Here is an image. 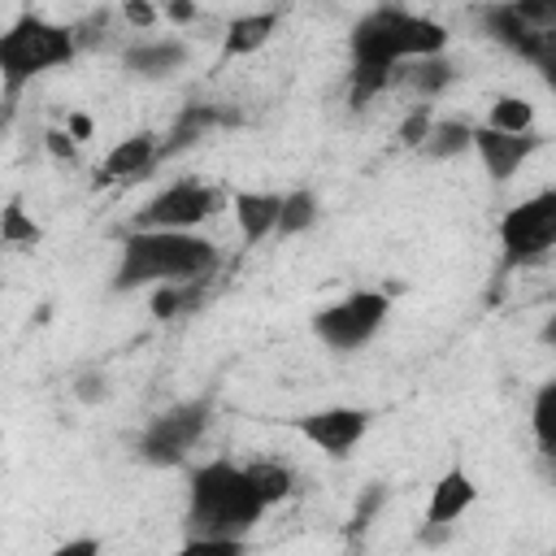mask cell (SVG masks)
<instances>
[{
    "instance_id": "6",
    "label": "cell",
    "mask_w": 556,
    "mask_h": 556,
    "mask_svg": "<svg viewBox=\"0 0 556 556\" xmlns=\"http://www.w3.org/2000/svg\"><path fill=\"white\" fill-rule=\"evenodd\" d=\"M556 248V187H543L534 195H526L521 204H513L500 217V252H504V269L530 265L539 256H547Z\"/></svg>"
},
{
    "instance_id": "19",
    "label": "cell",
    "mask_w": 556,
    "mask_h": 556,
    "mask_svg": "<svg viewBox=\"0 0 556 556\" xmlns=\"http://www.w3.org/2000/svg\"><path fill=\"white\" fill-rule=\"evenodd\" d=\"M473 148V126L469 122H434L430 139L421 143V152L430 156H460Z\"/></svg>"
},
{
    "instance_id": "8",
    "label": "cell",
    "mask_w": 556,
    "mask_h": 556,
    "mask_svg": "<svg viewBox=\"0 0 556 556\" xmlns=\"http://www.w3.org/2000/svg\"><path fill=\"white\" fill-rule=\"evenodd\" d=\"M208 430V400H187L165 413H156L139 434V460L148 465H178L200 434Z\"/></svg>"
},
{
    "instance_id": "26",
    "label": "cell",
    "mask_w": 556,
    "mask_h": 556,
    "mask_svg": "<svg viewBox=\"0 0 556 556\" xmlns=\"http://www.w3.org/2000/svg\"><path fill=\"white\" fill-rule=\"evenodd\" d=\"M122 17H126L130 26H139V30H148V26L161 17V9H152V4H143V0H139V4H126V9H122Z\"/></svg>"
},
{
    "instance_id": "27",
    "label": "cell",
    "mask_w": 556,
    "mask_h": 556,
    "mask_svg": "<svg viewBox=\"0 0 556 556\" xmlns=\"http://www.w3.org/2000/svg\"><path fill=\"white\" fill-rule=\"evenodd\" d=\"M43 143H48V152H52V156L74 161V135H70V130H48V135H43Z\"/></svg>"
},
{
    "instance_id": "7",
    "label": "cell",
    "mask_w": 556,
    "mask_h": 556,
    "mask_svg": "<svg viewBox=\"0 0 556 556\" xmlns=\"http://www.w3.org/2000/svg\"><path fill=\"white\" fill-rule=\"evenodd\" d=\"M226 204V191L213 182H195V178H178L165 191H156L139 213H135V230H187L195 235V226H204L208 217H217Z\"/></svg>"
},
{
    "instance_id": "29",
    "label": "cell",
    "mask_w": 556,
    "mask_h": 556,
    "mask_svg": "<svg viewBox=\"0 0 556 556\" xmlns=\"http://www.w3.org/2000/svg\"><path fill=\"white\" fill-rule=\"evenodd\" d=\"M539 343H543V348H556V313L539 326Z\"/></svg>"
},
{
    "instance_id": "20",
    "label": "cell",
    "mask_w": 556,
    "mask_h": 556,
    "mask_svg": "<svg viewBox=\"0 0 556 556\" xmlns=\"http://www.w3.org/2000/svg\"><path fill=\"white\" fill-rule=\"evenodd\" d=\"M178 61H182V48H178V43H139V48L126 52V65H130L135 74H165V70H174Z\"/></svg>"
},
{
    "instance_id": "1",
    "label": "cell",
    "mask_w": 556,
    "mask_h": 556,
    "mask_svg": "<svg viewBox=\"0 0 556 556\" xmlns=\"http://www.w3.org/2000/svg\"><path fill=\"white\" fill-rule=\"evenodd\" d=\"M348 48H352V100L365 104L391 83V70L400 61H434L447 48V26L426 13L382 4L356 17Z\"/></svg>"
},
{
    "instance_id": "11",
    "label": "cell",
    "mask_w": 556,
    "mask_h": 556,
    "mask_svg": "<svg viewBox=\"0 0 556 556\" xmlns=\"http://www.w3.org/2000/svg\"><path fill=\"white\" fill-rule=\"evenodd\" d=\"M161 161V139L152 130H135L126 139H117L104 161H100V174L96 182L100 187H117V182H135V178H148V169Z\"/></svg>"
},
{
    "instance_id": "2",
    "label": "cell",
    "mask_w": 556,
    "mask_h": 556,
    "mask_svg": "<svg viewBox=\"0 0 556 556\" xmlns=\"http://www.w3.org/2000/svg\"><path fill=\"white\" fill-rule=\"evenodd\" d=\"M269 504L248 478V465H235L226 456L204 460L187 478V530L208 539H248Z\"/></svg>"
},
{
    "instance_id": "16",
    "label": "cell",
    "mask_w": 556,
    "mask_h": 556,
    "mask_svg": "<svg viewBox=\"0 0 556 556\" xmlns=\"http://www.w3.org/2000/svg\"><path fill=\"white\" fill-rule=\"evenodd\" d=\"M482 126L504 130V135H530L534 130V104L526 96H495Z\"/></svg>"
},
{
    "instance_id": "24",
    "label": "cell",
    "mask_w": 556,
    "mask_h": 556,
    "mask_svg": "<svg viewBox=\"0 0 556 556\" xmlns=\"http://www.w3.org/2000/svg\"><path fill=\"white\" fill-rule=\"evenodd\" d=\"M430 130H434V117H430V109H413V113L400 122V143H408V148H421V143L430 139Z\"/></svg>"
},
{
    "instance_id": "3",
    "label": "cell",
    "mask_w": 556,
    "mask_h": 556,
    "mask_svg": "<svg viewBox=\"0 0 556 556\" xmlns=\"http://www.w3.org/2000/svg\"><path fill=\"white\" fill-rule=\"evenodd\" d=\"M217 269V248L204 235L187 230H130L117 252L113 291L169 287V282H204Z\"/></svg>"
},
{
    "instance_id": "5",
    "label": "cell",
    "mask_w": 556,
    "mask_h": 556,
    "mask_svg": "<svg viewBox=\"0 0 556 556\" xmlns=\"http://www.w3.org/2000/svg\"><path fill=\"white\" fill-rule=\"evenodd\" d=\"M387 313H391V295L361 287V291H348L343 300L317 308L313 313V334L330 352H356L387 326Z\"/></svg>"
},
{
    "instance_id": "25",
    "label": "cell",
    "mask_w": 556,
    "mask_h": 556,
    "mask_svg": "<svg viewBox=\"0 0 556 556\" xmlns=\"http://www.w3.org/2000/svg\"><path fill=\"white\" fill-rule=\"evenodd\" d=\"M48 556H104V543L96 534H74L65 543H56Z\"/></svg>"
},
{
    "instance_id": "12",
    "label": "cell",
    "mask_w": 556,
    "mask_h": 556,
    "mask_svg": "<svg viewBox=\"0 0 556 556\" xmlns=\"http://www.w3.org/2000/svg\"><path fill=\"white\" fill-rule=\"evenodd\" d=\"M473 500H478V482L469 478V469H460V465L443 469L430 486V500H426V526L430 530H452L473 508Z\"/></svg>"
},
{
    "instance_id": "18",
    "label": "cell",
    "mask_w": 556,
    "mask_h": 556,
    "mask_svg": "<svg viewBox=\"0 0 556 556\" xmlns=\"http://www.w3.org/2000/svg\"><path fill=\"white\" fill-rule=\"evenodd\" d=\"M317 222V195L295 187V191H282V217H278V235H304L308 226Z\"/></svg>"
},
{
    "instance_id": "10",
    "label": "cell",
    "mask_w": 556,
    "mask_h": 556,
    "mask_svg": "<svg viewBox=\"0 0 556 556\" xmlns=\"http://www.w3.org/2000/svg\"><path fill=\"white\" fill-rule=\"evenodd\" d=\"M539 148H543V135L539 130H530V135H504V130H491V126H473V152H478L482 169L495 182H508Z\"/></svg>"
},
{
    "instance_id": "13",
    "label": "cell",
    "mask_w": 556,
    "mask_h": 556,
    "mask_svg": "<svg viewBox=\"0 0 556 556\" xmlns=\"http://www.w3.org/2000/svg\"><path fill=\"white\" fill-rule=\"evenodd\" d=\"M230 213H235V226L243 235V248H256L261 239L278 235L282 191H235L230 195Z\"/></svg>"
},
{
    "instance_id": "4",
    "label": "cell",
    "mask_w": 556,
    "mask_h": 556,
    "mask_svg": "<svg viewBox=\"0 0 556 556\" xmlns=\"http://www.w3.org/2000/svg\"><path fill=\"white\" fill-rule=\"evenodd\" d=\"M74 52H78V39H74L70 26H56L43 13L22 9L0 35V83H4V96L13 100L35 74L70 65Z\"/></svg>"
},
{
    "instance_id": "30",
    "label": "cell",
    "mask_w": 556,
    "mask_h": 556,
    "mask_svg": "<svg viewBox=\"0 0 556 556\" xmlns=\"http://www.w3.org/2000/svg\"><path fill=\"white\" fill-rule=\"evenodd\" d=\"M70 135H74V139H87V135H91V122H87V117H70Z\"/></svg>"
},
{
    "instance_id": "15",
    "label": "cell",
    "mask_w": 556,
    "mask_h": 556,
    "mask_svg": "<svg viewBox=\"0 0 556 556\" xmlns=\"http://www.w3.org/2000/svg\"><path fill=\"white\" fill-rule=\"evenodd\" d=\"M530 430L539 443V456L556 465V378H547L530 400Z\"/></svg>"
},
{
    "instance_id": "9",
    "label": "cell",
    "mask_w": 556,
    "mask_h": 556,
    "mask_svg": "<svg viewBox=\"0 0 556 556\" xmlns=\"http://www.w3.org/2000/svg\"><path fill=\"white\" fill-rule=\"evenodd\" d=\"M291 430H295L304 443H313L321 456L343 460V456L356 452V443L369 434V408H361V404L313 408V413L291 417Z\"/></svg>"
},
{
    "instance_id": "21",
    "label": "cell",
    "mask_w": 556,
    "mask_h": 556,
    "mask_svg": "<svg viewBox=\"0 0 556 556\" xmlns=\"http://www.w3.org/2000/svg\"><path fill=\"white\" fill-rule=\"evenodd\" d=\"M39 226H35V217H26V208H22V200H9L4 204V213H0V239L9 243V248H30V243H39Z\"/></svg>"
},
{
    "instance_id": "14",
    "label": "cell",
    "mask_w": 556,
    "mask_h": 556,
    "mask_svg": "<svg viewBox=\"0 0 556 556\" xmlns=\"http://www.w3.org/2000/svg\"><path fill=\"white\" fill-rule=\"evenodd\" d=\"M278 30V13L274 9H256V13H243L226 26L222 35V61H239V56H252L261 52Z\"/></svg>"
},
{
    "instance_id": "23",
    "label": "cell",
    "mask_w": 556,
    "mask_h": 556,
    "mask_svg": "<svg viewBox=\"0 0 556 556\" xmlns=\"http://www.w3.org/2000/svg\"><path fill=\"white\" fill-rule=\"evenodd\" d=\"M174 556H248V539H208V534H187V543Z\"/></svg>"
},
{
    "instance_id": "22",
    "label": "cell",
    "mask_w": 556,
    "mask_h": 556,
    "mask_svg": "<svg viewBox=\"0 0 556 556\" xmlns=\"http://www.w3.org/2000/svg\"><path fill=\"white\" fill-rule=\"evenodd\" d=\"M200 287H204V282H169V287H156V291H152V313H156V317H178V313L195 308Z\"/></svg>"
},
{
    "instance_id": "17",
    "label": "cell",
    "mask_w": 556,
    "mask_h": 556,
    "mask_svg": "<svg viewBox=\"0 0 556 556\" xmlns=\"http://www.w3.org/2000/svg\"><path fill=\"white\" fill-rule=\"evenodd\" d=\"M248 465V478H252V486L261 491V500L274 508V504H282L291 491H295V478H291V469L287 465H278V460H243Z\"/></svg>"
},
{
    "instance_id": "28",
    "label": "cell",
    "mask_w": 556,
    "mask_h": 556,
    "mask_svg": "<svg viewBox=\"0 0 556 556\" xmlns=\"http://www.w3.org/2000/svg\"><path fill=\"white\" fill-rule=\"evenodd\" d=\"M161 13H165L174 26H182V22H195V9H191V4H165Z\"/></svg>"
}]
</instances>
